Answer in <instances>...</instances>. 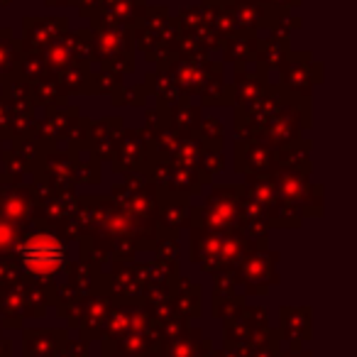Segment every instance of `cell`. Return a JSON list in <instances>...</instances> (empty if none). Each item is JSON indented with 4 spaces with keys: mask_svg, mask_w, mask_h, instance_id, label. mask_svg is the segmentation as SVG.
Wrapping results in <instances>:
<instances>
[{
    "mask_svg": "<svg viewBox=\"0 0 357 357\" xmlns=\"http://www.w3.org/2000/svg\"><path fill=\"white\" fill-rule=\"evenodd\" d=\"M20 255L22 264L32 274H40V277H50V274L59 272L61 264H64V248L52 235H35V238H30L22 245Z\"/></svg>",
    "mask_w": 357,
    "mask_h": 357,
    "instance_id": "cell-1",
    "label": "cell"
}]
</instances>
